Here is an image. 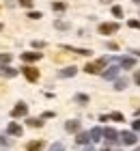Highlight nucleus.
Listing matches in <instances>:
<instances>
[{
    "instance_id": "f03ea898",
    "label": "nucleus",
    "mask_w": 140,
    "mask_h": 151,
    "mask_svg": "<svg viewBox=\"0 0 140 151\" xmlns=\"http://www.w3.org/2000/svg\"><path fill=\"white\" fill-rule=\"evenodd\" d=\"M118 30V24L116 22H106V24H99V35H114Z\"/></svg>"
},
{
    "instance_id": "dca6fc26",
    "label": "nucleus",
    "mask_w": 140,
    "mask_h": 151,
    "mask_svg": "<svg viewBox=\"0 0 140 151\" xmlns=\"http://www.w3.org/2000/svg\"><path fill=\"white\" fill-rule=\"evenodd\" d=\"M75 71H78L75 67H65V69L58 71V76H60V78H71V76H75Z\"/></svg>"
},
{
    "instance_id": "7ed1b4c3",
    "label": "nucleus",
    "mask_w": 140,
    "mask_h": 151,
    "mask_svg": "<svg viewBox=\"0 0 140 151\" xmlns=\"http://www.w3.org/2000/svg\"><path fill=\"white\" fill-rule=\"evenodd\" d=\"M26 114H28V106H26V104H17V106L11 110V116H13V119H19V116H26Z\"/></svg>"
},
{
    "instance_id": "f704fd0d",
    "label": "nucleus",
    "mask_w": 140,
    "mask_h": 151,
    "mask_svg": "<svg viewBox=\"0 0 140 151\" xmlns=\"http://www.w3.org/2000/svg\"><path fill=\"white\" fill-rule=\"evenodd\" d=\"M134 2H138V4H140V0H134Z\"/></svg>"
},
{
    "instance_id": "f257e3e1",
    "label": "nucleus",
    "mask_w": 140,
    "mask_h": 151,
    "mask_svg": "<svg viewBox=\"0 0 140 151\" xmlns=\"http://www.w3.org/2000/svg\"><path fill=\"white\" fill-rule=\"evenodd\" d=\"M106 63H108V58L103 56V58H99V60H95V63H88L86 67H84V71H86V73H99L103 67H106Z\"/></svg>"
},
{
    "instance_id": "7c9ffc66",
    "label": "nucleus",
    "mask_w": 140,
    "mask_h": 151,
    "mask_svg": "<svg viewBox=\"0 0 140 151\" xmlns=\"http://www.w3.org/2000/svg\"><path fill=\"white\" fill-rule=\"evenodd\" d=\"M54 26H56V28H67V24H65V22H56Z\"/></svg>"
},
{
    "instance_id": "412c9836",
    "label": "nucleus",
    "mask_w": 140,
    "mask_h": 151,
    "mask_svg": "<svg viewBox=\"0 0 140 151\" xmlns=\"http://www.w3.org/2000/svg\"><path fill=\"white\" fill-rule=\"evenodd\" d=\"M112 15L114 17H123V9L121 6H112Z\"/></svg>"
},
{
    "instance_id": "20e7f679",
    "label": "nucleus",
    "mask_w": 140,
    "mask_h": 151,
    "mask_svg": "<svg viewBox=\"0 0 140 151\" xmlns=\"http://www.w3.org/2000/svg\"><path fill=\"white\" fill-rule=\"evenodd\" d=\"M24 76H26V80H30V82H37L39 80V69H34V67H24Z\"/></svg>"
},
{
    "instance_id": "6e6552de",
    "label": "nucleus",
    "mask_w": 140,
    "mask_h": 151,
    "mask_svg": "<svg viewBox=\"0 0 140 151\" xmlns=\"http://www.w3.org/2000/svg\"><path fill=\"white\" fill-rule=\"evenodd\" d=\"M118 65H121L123 69H131V67L136 65V58H131V56H123V58H118Z\"/></svg>"
},
{
    "instance_id": "ddd939ff",
    "label": "nucleus",
    "mask_w": 140,
    "mask_h": 151,
    "mask_svg": "<svg viewBox=\"0 0 140 151\" xmlns=\"http://www.w3.org/2000/svg\"><path fill=\"white\" fill-rule=\"evenodd\" d=\"M75 142H78V145H88L90 142V134L88 132H80L78 136H75Z\"/></svg>"
},
{
    "instance_id": "423d86ee",
    "label": "nucleus",
    "mask_w": 140,
    "mask_h": 151,
    "mask_svg": "<svg viewBox=\"0 0 140 151\" xmlns=\"http://www.w3.org/2000/svg\"><path fill=\"white\" fill-rule=\"evenodd\" d=\"M41 58V52H24L22 54V60L24 63H34V60Z\"/></svg>"
},
{
    "instance_id": "39448f33",
    "label": "nucleus",
    "mask_w": 140,
    "mask_h": 151,
    "mask_svg": "<svg viewBox=\"0 0 140 151\" xmlns=\"http://www.w3.org/2000/svg\"><path fill=\"white\" fill-rule=\"evenodd\" d=\"M118 136H121V140L125 142V145H136V140H138L134 132H121Z\"/></svg>"
},
{
    "instance_id": "a211bd4d",
    "label": "nucleus",
    "mask_w": 140,
    "mask_h": 151,
    "mask_svg": "<svg viewBox=\"0 0 140 151\" xmlns=\"http://www.w3.org/2000/svg\"><path fill=\"white\" fill-rule=\"evenodd\" d=\"M125 86H127V80H125V78H116V82H114V88H116V91H123Z\"/></svg>"
},
{
    "instance_id": "72a5a7b5",
    "label": "nucleus",
    "mask_w": 140,
    "mask_h": 151,
    "mask_svg": "<svg viewBox=\"0 0 140 151\" xmlns=\"http://www.w3.org/2000/svg\"><path fill=\"white\" fill-rule=\"evenodd\" d=\"M136 114H140V108H138V110H136Z\"/></svg>"
},
{
    "instance_id": "b1692460",
    "label": "nucleus",
    "mask_w": 140,
    "mask_h": 151,
    "mask_svg": "<svg viewBox=\"0 0 140 151\" xmlns=\"http://www.w3.org/2000/svg\"><path fill=\"white\" fill-rule=\"evenodd\" d=\"M50 151H65V147H62L60 142H54V145L50 147Z\"/></svg>"
},
{
    "instance_id": "4468645a",
    "label": "nucleus",
    "mask_w": 140,
    "mask_h": 151,
    "mask_svg": "<svg viewBox=\"0 0 140 151\" xmlns=\"http://www.w3.org/2000/svg\"><path fill=\"white\" fill-rule=\"evenodd\" d=\"M0 76H2V78H15L17 69H13V67H2V69H0Z\"/></svg>"
},
{
    "instance_id": "c756f323",
    "label": "nucleus",
    "mask_w": 140,
    "mask_h": 151,
    "mask_svg": "<svg viewBox=\"0 0 140 151\" xmlns=\"http://www.w3.org/2000/svg\"><path fill=\"white\" fill-rule=\"evenodd\" d=\"M134 82L140 86V71H136V73H134Z\"/></svg>"
},
{
    "instance_id": "c9c22d12",
    "label": "nucleus",
    "mask_w": 140,
    "mask_h": 151,
    "mask_svg": "<svg viewBox=\"0 0 140 151\" xmlns=\"http://www.w3.org/2000/svg\"><path fill=\"white\" fill-rule=\"evenodd\" d=\"M101 151H110V149H101Z\"/></svg>"
},
{
    "instance_id": "9d476101",
    "label": "nucleus",
    "mask_w": 140,
    "mask_h": 151,
    "mask_svg": "<svg viewBox=\"0 0 140 151\" xmlns=\"http://www.w3.org/2000/svg\"><path fill=\"white\" fill-rule=\"evenodd\" d=\"M103 136H106L108 142H116V138H118L116 129H112V127H106V129H103Z\"/></svg>"
},
{
    "instance_id": "a878e982",
    "label": "nucleus",
    "mask_w": 140,
    "mask_h": 151,
    "mask_svg": "<svg viewBox=\"0 0 140 151\" xmlns=\"http://www.w3.org/2000/svg\"><path fill=\"white\" fill-rule=\"evenodd\" d=\"M110 119H112V121H123V114H121V112H112Z\"/></svg>"
},
{
    "instance_id": "bb28decb",
    "label": "nucleus",
    "mask_w": 140,
    "mask_h": 151,
    "mask_svg": "<svg viewBox=\"0 0 140 151\" xmlns=\"http://www.w3.org/2000/svg\"><path fill=\"white\" fill-rule=\"evenodd\" d=\"M32 47H37V50H41V47H45V41H32Z\"/></svg>"
},
{
    "instance_id": "9b49d317",
    "label": "nucleus",
    "mask_w": 140,
    "mask_h": 151,
    "mask_svg": "<svg viewBox=\"0 0 140 151\" xmlns=\"http://www.w3.org/2000/svg\"><path fill=\"white\" fill-rule=\"evenodd\" d=\"M43 147H45L43 140H32V142H28V145H26V151H41Z\"/></svg>"
},
{
    "instance_id": "c85d7f7f",
    "label": "nucleus",
    "mask_w": 140,
    "mask_h": 151,
    "mask_svg": "<svg viewBox=\"0 0 140 151\" xmlns=\"http://www.w3.org/2000/svg\"><path fill=\"white\" fill-rule=\"evenodd\" d=\"M129 28H140V22H136V19H129Z\"/></svg>"
},
{
    "instance_id": "cd10ccee",
    "label": "nucleus",
    "mask_w": 140,
    "mask_h": 151,
    "mask_svg": "<svg viewBox=\"0 0 140 151\" xmlns=\"http://www.w3.org/2000/svg\"><path fill=\"white\" fill-rule=\"evenodd\" d=\"M28 17H30V19H39L41 13H39V11H30V13H28Z\"/></svg>"
},
{
    "instance_id": "f3484780",
    "label": "nucleus",
    "mask_w": 140,
    "mask_h": 151,
    "mask_svg": "<svg viewBox=\"0 0 140 151\" xmlns=\"http://www.w3.org/2000/svg\"><path fill=\"white\" fill-rule=\"evenodd\" d=\"M65 129H67V132H78V129H80V121H67Z\"/></svg>"
},
{
    "instance_id": "0eeeda50",
    "label": "nucleus",
    "mask_w": 140,
    "mask_h": 151,
    "mask_svg": "<svg viewBox=\"0 0 140 151\" xmlns=\"http://www.w3.org/2000/svg\"><path fill=\"white\" fill-rule=\"evenodd\" d=\"M101 76H103L106 80H116V76H118V67H116V65H114V67H108L106 71H101Z\"/></svg>"
},
{
    "instance_id": "2f4dec72",
    "label": "nucleus",
    "mask_w": 140,
    "mask_h": 151,
    "mask_svg": "<svg viewBox=\"0 0 140 151\" xmlns=\"http://www.w3.org/2000/svg\"><path fill=\"white\" fill-rule=\"evenodd\" d=\"M134 129H140V119H136V121H134Z\"/></svg>"
},
{
    "instance_id": "6ab92c4d",
    "label": "nucleus",
    "mask_w": 140,
    "mask_h": 151,
    "mask_svg": "<svg viewBox=\"0 0 140 151\" xmlns=\"http://www.w3.org/2000/svg\"><path fill=\"white\" fill-rule=\"evenodd\" d=\"M9 63H11V54H0V65L6 67Z\"/></svg>"
},
{
    "instance_id": "1a4fd4ad",
    "label": "nucleus",
    "mask_w": 140,
    "mask_h": 151,
    "mask_svg": "<svg viewBox=\"0 0 140 151\" xmlns=\"http://www.w3.org/2000/svg\"><path fill=\"white\" fill-rule=\"evenodd\" d=\"M62 50H67V52H75V54H82V56H90V50H86V47H71V45H62Z\"/></svg>"
},
{
    "instance_id": "2eb2a0df",
    "label": "nucleus",
    "mask_w": 140,
    "mask_h": 151,
    "mask_svg": "<svg viewBox=\"0 0 140 151\" xmlns=\"http://www.w3.org/2000/svg\"><path fill=\"white\" fill-rule=\"evenodd\" d=\"M88 134H90V140H93V142H97V140H101V136H103V129H101V127H93Z\"/></svg>"
},
{
    "instance_id": "393cba45",
    "label": "nucleus",
    "mask_w": 140,
    "mask_h": 151,
    "mask_svg": "<svg viewBox=\"0 0 140 151\" xmlns=\"http://www.w3.org/2000/svg\"><path fill=\"white\" fill-rule=\"evenodd\" d=\"M75 99H78L80 104H86V101H88V95H82V93H80V95H75Z\"/></svg>"
},
{
    "instance_id": "4be33fe9",
    "label": "nucleus",
    "mask_w": 140,
    "mask_h": 151,
    "mask_svg": "<svg viewBox=\"0 0 140 151\" xmlns=\"http://www.w3.org/2000/svg\"><path fill=\"white\" fill-rule=\"evenodd\" d=\"M32 2L34 0H19V4H22L24 9H32Z\"/></svg>"
},
{
    "instance_id": "aec40b11",
    "label": "nucleus",
    "mask_w": 140,
    "mask_h": 151,
    "mask_svg": "<svg viewBox=\"0 0 140 151\" xmlns=\"http://www.w3.org/2000/svg\"><path fill=\"white\" fill-rule=\"evenodd\" d=\"M41 123H43L41 119H28V125L30 127H41Z\"/></svg>"
},
{
    "instance_id": "5701e85b",
    "label": "nucleus",
    "mask_w": 140,
    "mask_h": 151,
    "mask_svg": "<svg viewBox=\"0 0 140 151\" xmlns=\"http://www.w3.org/2000/svg\"><path fill=\"white\" fill-rule=\"evenodd\" d=\"M52 9H54V11H65V2H54Z\"/></svg>"
},
{
    "instance_id": "e433bc0d",
    "label": "nucleus",
    "mask_w": 140,
    "mask_h": 151,
    "mask_svg": "<svg viewBox=\"0 0 140 151\" xmlns=\"http://www.w3.org/2000/svg\"><path fill=\"white\" fill-rule=\"evenodd\" d=\"M0 30H2V24H0Z\"/></svg>"
},
{
    "instance_id": "473e14b6",
    "label": "nucleus",
    "mask_w": 140,
    "mask_h": 151,
    "mask_svg": "<svg viewBox=\"0 0 140 151\" xmlns=\"http://www.w3.org/2000/svg\"><path fill=\"white\" fill-rule=\"evenodd\" d=\"M84 151H93V149H90V147H88V149H84Z\"/></svg>"
},
{
    "instance_id": "f8f14e48",
    "label": "nucleus",
    "mask_w": 140,
    "mask_h": 151,
    "mask_svg": "<svg viewBox=\"0 0 140 151\" xmlns=\"http://www.w3.org/2000/svg\"><path fill=\"white\" fill-rule=\"evenodd\" d=\"M6 132L13 134V136H22V134H24V129L19 127L17 123H9V125H6Z\"/></svg>"
}]
</instances>
